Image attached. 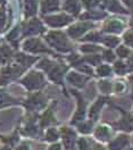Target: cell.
Masks as SVG:
<instances>
[{
  "label": "cell",
  "mask_w": 133,
  "mask_h": 150,
  "mask_svg": "<svg viewBox=\"0 0 133 150\" xmlns=\"http://www.w3.org/2000/svg\"><path fill=\"white\" fill-rule=\"evenodd\" d=\"M47 41L59 51L67 52L71 50V45L68 43L67 39L63 33L59 32H52L47 37Z\"/></svg>",
  "instance_id": "1"
},
{
  "label": "cell",
  "mask_w": 133,
  "mask_h": 150,
  "mask_svg": "<svg viewBox=\"0 0 133 150\" xmlns=\"http://www.w3.org/2000/svg\"><path fill=\"white\" fill-rule=\"evenodd\" d=\"M72 21V18L67 15H57V16H51V17H47L46 18V22H47L49 25L51 26H55V28H59V26H64L68 24L69 22Z\"/></svg>",
  "instance_id": "2"
},
{
  "label": "cell",
  "mask_w": 133,
  "mask_h": 150,
  "mask_svg": "<svg viewBox=\"0 0 133 150\" xmlns=\"http://www.w3.org/2000/svg\"><path fill=\"white\" fill-rule=\"evenodd\" d=\"M91 26H92L91 23H80V24H76V25L72 26L68 30V34L72 38H79L81 37L86 30L89 28H91Z\"/></svg>",
  "instance_id": "3"
},
{
  "label": "cell",
  "mask_w": 133,
  "mask_h": 150,
  "mask_svg": "<svg viewBox=\"0 0 133 150\" xmlns=\"http://www.w3.org/2000/svg\"><path fill=\"white\" fill-rule=\"evenodd\" d=\"M127 143H129V138L126 135H120L118 138H116L109 144V147H110L112 150H120L122 149V148H124L125 146H127Z\"/></svg>",
  "instance_id": "4"
},
{
  "label": "cell",
  "mask_w": 133,
  "mask_h": 150,
  "mask_svg": "<svg viewBox=\"0 0 133 150\" xmlns=\"http://www.w3.org/2000/svg\"><path fill=\"white\" fill-rule=\"evenodd\" d=\"M123 28V24L120 22V21H109L106 25H105V31L107 32H113V33H118L121 32Z\"/></svg>",
  "instance_id": "5"
},
{
  "label": "cell",
  "mask_w": 133,
  "mask_h": 150,
  "mask_svg": "<svg viewBox=\"0 0 133 150\" xmlns=\"http://www.w3.org/2000/svg\"><path fill=\"white\" fill-rule=\"evenodd\" d=\"M64 8H65V10L72 13V14H77L80 11L81 6H80L79 0H66Z\"/></svg>",
  "instance_id": "6"
},
{
  "label": "cell",
  "mask_w": 133,
  "mask_h": 150,
  "mask_svg": "<svg viewBox=\"0 0 133 150\" xmlns=\"http://www.w3.org/2000/svg\"><path fill=\"white\" fill-rule=\"evenodd\" d=\"M104 4L105 6L112 11H116V13H124L125 11L117 0H105Z\"/></svg>",
  "instance_id": "7"
},
{
  "label": "cell",
  "mask_w": 133,
  "mask_h": 150,
  "mask_svg": "<svg viewBox=\"0 0 133 150\" xmlns=\"http://www.w3.org/2000/svg\"><path fill=\"white\" fill-rule=\"evenodd\" d=\"M68 81L72 83V84L76 85V86H83L84 82H86V77L82 76V75H79L76 73H71L68 75Z\"/></svg>",
  "instance_id": "8"
},
{
  "label": "cell",
  "mask_w": 133,
  "mask_h": 150,
  "mask_svg": "<svg viewBox=\"0 0 133 150\" xmlns=\"http://www.w3.org/2000/svg\"><path fill=\"white\" fill-rule=\"evenodd\" d=\"M58 0H45L42 2V11L47 13V11H54L58 9Z\"/></svg>",
  "instance_id": "9"
},
{
  "label": "cell",
  "mask_w": 133,
  "mask_h": 150,
  "mask_svg": "<svg viewBox=\"0 0 133 150\" xmlns=\"http://www.w3.org/2000/svg\"><path fill=\"white\" fill-rule=\"evenodd\" d=\"M26 49H29L31 51H47V49L43 47V45H41L38 40H31L26 43Z\"/></svg>",
  "instance_id": "10"
},
{
  "label": "cell",
  "mask_w": 133,
  "mask_h": 150,
  "mask_svg": "<svg viewBox=\"0 0 133 150\" xmlns=\"http://www.w3.org/2000/svg\"><path fill=\"white\" fill-rule=\"evenodd\" d=\"M121 127H122L123 130H126V131L133 130V117L126 116L125 118H123L122 122H121Z\"/></svg>",
  "instance_id": "11"
},
{
  "label": "cell",
  "mask_w": 133,
  "mask_h": 150,
  "mask_svg": "<svg viewBox=\"0 0 133 150\" xmlns=\"http://www.w3.org/2000/svg\"><path fill=\"white\" fill-rule=\"evenodd\" d=\"M96 137L101 139V140H106L108 137H109V130L108 127H105V126H100L97 129L96 131Z\"/></svg>",
  "instance_id": "12"
},
{
  "label": "cell",
  "mask_w": 133,
  "mask_h": 150,
  "mask_svg": "<svg viewBox=\"0 0 133 150\" xmlns=\"http://www.w3.org/2000/svg\"><path fill=\"white\" fill-rule=\"evenodd\" d=\"M104 105V99H99L97 103H95V106L91 108V112H90V116L92 117V118H95L96 115L99 112V109L101 108V106Z\"/></svg>",
  "instance_id": "13"
},
{
  "label": "cell",
  "mask_w": 133,
  "mask_h": 150,
  "mask_svg": "<svg viewBox=\"0 0 133 150\" xmlns=\"http://www.w3.org/2000/svg\"><path fill=\"white\" fill-rule=\"evenodd\" d=\"M103 41H104L105 45L108 46V47H115V46H117L118 42H120L118 38H115V37H107L106 39H104Z\"/></svg>",
  "instance_id": "14"
},
{
  "label": "cell",
  "mask_w": 133,
  "mask_h": 150,
  "mask_svg": "<svg viewBox=\"0 0 133 150\" xmlns=\"http://www.w3.org/2000/svg\"><path fill=\"white\" fill-rule=\"evenodd\" d=\"M105 14L104 13H97V11H90V13H86L84 14L82 17L83 18H101V17H104Z\"/></svg>",
  "instance_id": "15"
},
{
  "label": "cell",
  "mask_w": 133,
  "mask_h": 150,
  "mask_svg": "<svg viewBox=\"0 0 133 150\" xmlns=\"http://www.w3.org/2000/svg\"><path fill=\"white\" fill-rule=\"evenodd\" d=\"M98 74L101 75V76H108V75H110V68H109V66L101 65L98 68Z\"/></svg>",
  "instance_id": "16"
},
{
  "label": "cell",
  "mask_w": 133,
  "mask_h": 150,
  "mask_svg": "<svg viewBox=\"0 0 133 150\" xmlns=\"http://www.w3.org/2000/svg\"><path fill=\"white\" fill-rule=\"evenodd\" d=\"M125 69H126V67H125V65H124L123 63L118 62V63L115 64V72H116V73H118V74H123L124 72H125Z\"/></svg>",
  "instance_id": "17"
},
{
  "label": "cell",
  "mask_w": 133,
  "mask_h": 150,
  "mask_svg": "<svg viewBox=\"0 0 133 150\" xmlns=\"http://www.w3.org/2000/svg\"><path fill=\"white\" fill-rule=\"evenodd\" d=\"M83 4L86 8H93L99 4V0H83Z\"/></svg>",
  "instance_id": "18"
},
{
  "label": "cell",
  "mask_w": 133,
  "mask_h": 150,
  "mask_svg": "<svg viewBox=\"0 0 133 150\" xmlns=\"http://www.w3.org/2000/svg\"><path fill=\"white\" fill-rule=\"evenodd\" d=\"M81 50L84 51V52H95V51L100 50V48L96 47V46H82Z\"/></svg>",
  "instance_id": "19"
},
{
  "label": "cell",
  "mask_w": 133,
  "mask_h": 150,
  "mask_svg": "<svg viewBox=\"0 0 133 150\" xmlns=\"http://www.w3.org/2000/svg\"><path fill=\"white\" fill-rule=\"evenodd\" d=\"M129 54H130V51L126 47H120L117 49V55L120 57H127Z\"/></svg>",
  "instance_id": "20"
},
{
  "label": "cell",
  "mask_w": 133,
  "mask_h": 150,
  "mask_svg": "<svg viewBox=\"0 0 133 150\" xmlns=\"http://www.w3.org/2000/svg\"><path fill=\"white\" fill-rule=\"evenodd\" d=\"M84 39L86 40H90V41H99L100 40V34L99 33H90Z\"/></svg>",
  "instance_id": "21"
},
{
  "label": "cell",
  "mask_w": 133,
  "mask_h": 150,
  "mask_svg": "<svg viewBox=\"0 0 133 150\" xmlns=\"http://www.w3.org/2000/svg\"><path fill=\"white\" fill-rule=\"evenodd\" d=\"M124 40H125V42H126L129 46H133V32L126 33L125 37H124Z\"/></svg>",
  "instance_id": "22"
},
{
  "label": "cell",
  "mask_w": 133,
  "mask_h": 150,
  "mask_svg": "<svg viewBox=\"0 0 133 150\" xmlns=\"http://www.w3.org/2000/svg\"><path fill=\"white\" fill-rule=\"evenodd\" d=\"M48 140H56L58 138V133L54 129H51L50 131L48 132Z\"/></svg>",
  "instance_id": "23"
},
{
  "label": "cell",
  "mask_w": 133,
  "mask_h": 150,
  "mask_svg": "<svg viewBox=\"0 0 133 150\" xmlns=\"http://www.w3.org/2000/svg\"><path fill=\"white\" fill-rule=\"evenodd\" d=\"M90 129H91V123H84L83 125H80V131L83 133L90 132Z\"/></svg>",
  "instance_id": "24"
},
{
  "label": "cell",
  "mask_w": 133,
  "mask_h": 150,
  "mask_svg": "<svg viewBox=\"0 0 133 150\" xmlns=\"http://www.w3.org/2000/svg\"><path fill=\"white\" fill-rule=\"evenodd\" d=\"M106 60L108 62H113L115 59V55L112 52V51H105V57H104Z\"/></svg>",
  "instance_id": "25"
},
{
  "label": "cell",
  "mask_w": 133,
  "mask_h": 150,
  "mask_svg": "<svg viewBox=\"0 0 133 150\" xmlns=\"http://www.w3.org/2000/svg\"><path fill=\"white\" fill-rule=\"evenodd\" d=\"M86 60L89 62V63H91V64H99L100 63V57L99 56H95L93 58H86Z\"/></svg>",
  "instance_id": "26"
},
{
  "label": "cell",
  "mask_w": 133,
  "mask_h": 150,
  "mask_svg": "<svg viewBox=\"0 0 133 150\" xmlns=\"http://www.w3.org/2000/svg\"><path fill=\"white\" fill-rule=\"evenodd\" d=\"M100 85H101V88H103L104 91H106V92H109L110 91V84H109V82H101Z\"/></svg>",
  "instance_id": "27"
},
{
  "label": "cell",
  "mask_w": 133,
  "mask_h": 150,
  "mask_svg": "<svg viewBox=\"0 0 133 150\" xmlns=\"http://www.w3.org/2000/svg\"><path fill=\"white\" fill-rule=\"evenodd\" d=\"M80 69L83 71V72H86V74H88V73H89V74H92V69H91L89 66H81Z\"/></svg>",
  "instance_id": "28"
},
{
  "label": "cell",
  "mask_w": 133,
  "mask_h": 150,
  "mask_svg": "<svg viewBox=\"0 0 133 150\" xmlns=\"http://www.w3.org/2000/svg\"><path fill=\"white\" fill-rule=\"evenodd\" d=\"M123 1L125 2V5H127L129 7L133 8V0H123Z\"/></svg>",
  "instance_id": "29"
},
{
  "label": "cell",
  "mask_w": 133,
  "mask_h": 150,
  "mask_svg": "<svg viewBox=\"0 0 133 150\" xmlns=\"http://www.w3.org/2000/svg\"><path fill=\"white\" fill-rule=\"evenodd\" d=\"M50 150H60V146H54V147H51V149Z\"/></svg>",
  "instance_id": "30"
},
{
  "label": "cell",
  "mask_w": 133,
  "mask_h": 150,
  "mask_svg": "<svg viewBox=\"0 0 133 150\" xmlns=\"http://www.w3.org/2000/svg\"><path fill=\"white\" fill-rule=\"evenodd\" d=\"M130 68H131V69L133 71V57L131 58V59H130Z\"/></svg>",
  "instance_id": "31"
},
{
  "label": "cell",
  "mask_w": 133,
  "mask_h": 150,
  "mask_svg": "<svg viewBox=\"0 0 133 150\" xmlns=\"http://www.w3.org/2000/svg\"><path fill=\"white\" fill-rule=\"evenodd\" d=\"M131 81H132V83H133V76H131Z\"/></svg>",
  "instance_id": "32"
},
{
  "label": "cell",
  "mask_w": 133,
  "mask_h": 150,
  "mask_svg": "<svg viewBox=\"0 0 133 150\" xmlns=\"http://www.w3.org/2000/svg\"><path fill=\"white\" fill-rule=\"evenodd\" d=\"M132 25H133V22H132Z\"/></svg>",
  "instance_id": "33"
},
{
  "label": "cell",
  "mask_w": 133,
  "mask_h": 150,
  "mask_svg": "<svg viewBox=\"0 0 133 150\" xmlns=\"http://www.w3.org/2000/svg\"><path fill=\"white\" fill-rule=\"evenodd\" d=\"M131 150H133V149H131Z\"/></svg>",
  "instance_id": "34"
}]
</instances>
